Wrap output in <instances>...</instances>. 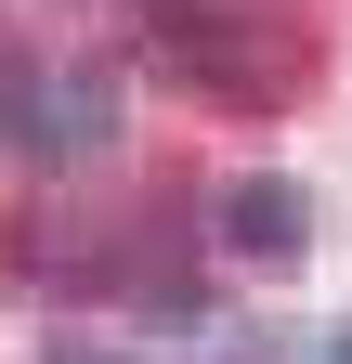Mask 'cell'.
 <instances>
[{
    "instance_id": "cell-4",
    "label": "cell",
    "mask_w": 352,
    "mask_h": 364,
    "mask_svg": "<svg viewBox=\"0 0 352 364\" xmlns=\"http://www.w3.org/2000/svg\"><path fill=\"white\" fill-rule=\"evenodd\" d=\"M39 364H118V351H92V338H53V351H39Z\"/></svg>"
},
{
    "instance_id": "cell-1",
    "label": "cell",
    "mask_w": 352,
    "mask_h": 364,
    "mask_svg": "<svg viewBox=\"0 0 352 364\" xmlns=\"http://www.w3.org/2000/svg\"><path fill=\"white\" fill-rule=\"evenodd\" d=\"M144 53L196 91H248V105H287L300 91V26H274L261 0H144Z\"/></svg>"
},
{
    "instance_id": "cell-5",
    "label": "cell",
    "mask_w": 352,
    "mask_h": 364,
    "mask_svg": "<svg viewBox=\"0 0 352 364\" xmlns=\"http://www.w3.org/2000/svg\"><path fill=\"white\" fill-rule=\"evenodd\" d=\"M314 364H352V326H339V338H326V351H314Z\"/></svg>"
},
{
    "instance_id": "cell-2",
    "label": "cell",
    "mask_w": 352,
    "mask_h": 364,
    "mask_svg": "<svg viewBox=\"0 0 352 364\" xmlns=\"http://www.w3.org/2000/svg\"><path fill=\"white\" fill-rule=\"evenodd\" d=\"M209 235H222L235 260H300L314 247V196H300L287 169H235L222 196H209Z\"/></svg>"
},
{
    "instance_id": "cell-3",
    "label": "cell",
    "mask_w": 352,
    "mask_h": 364,
    "mask_svg": "<svg viewBox=\"0 0 352 364\" xmlns=\"http://www.w3.org/2000/svg\"><path fill=\"white\" fill-rule=\"evenodd\" d=\"M105 130H118V78L105 65H53V78L26 91V144L39 156H92Z\"/></svg>"
}]
</instances>
